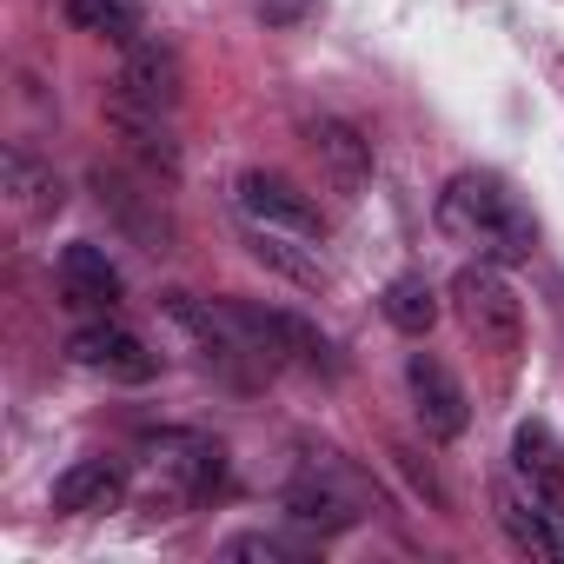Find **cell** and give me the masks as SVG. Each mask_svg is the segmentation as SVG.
Segmentation results:
<instances>
[{"mask_svg": "<svg viewBox=\"0 0 564 564\" xmlns=\"http://www.w3.org/2000/svg\"><path fill=\"white\" fill-rule=\"evenodd\" d=\"M432 219H438V232L452 246H465V252H478L491 265H524L538 252V226L518 206V193L498 173H478V166H465V173L445 180Z\"/></svg>", "mask_w": 564, "mask_h": 564, "instance_id": "1", "label": "cell"}, {"mask_svg": "<svg viewBox=\"0 0 564 564\" xmlns=\"http://www.w3.org/2000/svg\"><path fill=\"white\" fill-rule=\"evenodd\" d=\"M306 465L293 471V485L279 491V518H286L293 531H306L313 544H326V538H346L379 498H372V478L346 458V452H333V445H306L300 452Z\"/></svg>", "mask_w": 564, "mask_h": 564, "instance_id": "2", "label": "cell"}, {"mask_svg": "<svg viewBox=\"0 0 564 564\" xmlns=\"http://www.w3.org/2000/svg\"><path fill=\"white\" fill-rule=\"evenodd\" d=\"M133 485H140V498L160 505V511L206 505V498L226 491V445L206 438V432H186V425H160V432L140 438Z\"/></svg>", "mask_w": 564, "mask_h": 564, "instance_id": "3", "label": "cell"}, {"mask_svg": "<svg viewBox=\"0 0 564 564\" xmlns=\"http://www.w3.org/2000/svg\"><path fill=\"white\" fill-rule=\"evenodd\" d=\"M445 293H452L458 326H465L491 359H518V346H524V306H518V293H511L505 265L471 259V265L452 272V286H445Z\"/></svg>", "mask_w": 564, "mask_h": 564, "instance_id": "4", "label": "cell"}, {"mask_svg": "<svg viewBox=\"0 0 564 564\" xmlns=\"http://www.w3.org/2000/svg\"><path fill=\"white\" fill-rule=\"evenodd\" d=\"M186 100V67H180V47L147 34L127 47L120 61V80H113V107L120 113H153V120H173Z\"/></svg>", "mask_w": 564, "mask_h": 564, "instance_id": "5", "label": "cell"}, {"mask_svg": "<svg viewBox=\"0 0 564 564\" xmlns=\"http://www.w3.org/2000/svg\"><path fill=\"white\" fill-rule=\"evenodd\" d=\"M491 518H498V531H505L518 551L564 564V491H538V485H524L518 471H505V478L491 485Z\"/></svg>", "mask_w": 564, "mask_h": 564, "instance_id": "6", "label": "cell"}, {"mask_svg": "<svg viewBox=\"0 0 564 564\" xmlns=\"http://www.w3.org/2000/svg\"><path fill=\"white\" fill-rule=\"evenodd\" d=\"M67 359H74L80 372H94V379H113V386H147V379L160 372V352H153L133 326H120L113 313L80 319L74 339H67Z\"/></svg>", "mask_w": 564, "mask_h": 564, "instance_id": "7", "label": "cell"}, {"mask_svg": "<svg viewBox=\"0 0 564 564\" xmlns=\"http://www.w3.org/2000/svg\"><path fill=\"white\" fill-rule=\"evenodd\" d=\"M232 206H239V219L246 226H259V232H286V239H313L319 246V206L286 180V173H239V186H232Z\"/></svg>", "mask_w": 564, "mask_h": 564, "instance_id": "8", "label": "cell"}, {"mask_svg": "<svg viewBox=\"0 0 564 564\" xmlns=\"http://www.w3.org/2000/svg\"><path fill=\"white\" fill-rule=\"evenodd\" d=\"M54 286H61V306L80 313V319H100V313H113V306L127 300L120 265H113L107 246H94V239H74V246L54 259Z\"/></svg>", "mask_w": 564, "mask_h": 564, "instance_id": "9", "label": "cell"}, {"mask_svg": "<svg viewBox=\"0 0 564 564\" xmlns=\"http://www.w3.org/2000/svg\"><path fill=\"white\" fill-rule=\"evenodd\" d=\"M405 392H412V412H419L425 438H438V445L465 438V425H471L465 386H458V379H452L432 352H412V359H405Z\"/></svg>", "mask_w": 564, "mask_h": 564, "instance_id": "10", "label": "cell"}, {"mask_svg": "<svg viewBox=\"0 0 564 564\" xmlns=\"http://www.w3.org/2000/svg\"><path fill=\"white\" fill-rule=\"evenodd\" d=\"M133 491V478L113 465V458H80L54 478V511L67 518H100V511H120V498Z\"/></svg>", "mask_w": 564, "mask_h": 564, "instance_id": "11", "label": "cell"}, {"mask_svg": "<svg viewBox=\"0 0 564 564\" xmlns=\"http://www.w3.org/2000/svg\"><path fill=\"white\" fill-rule=\"evenodd\" d=\"M100 206L120 213V226L147 246H166L173 239V219H166V199H160V180H127V173H100Z\"/></svg>", "mask_w": 564, "mask_h": 564, "instance_id": "12", "label": "cell"}, {"mask_svg": "<svg viewBox=\"0 0 564 564\" xmlns=\"http://www.w3.org/2000/svg\"><path fill=\"white\" fill-rule=\"evenodd\" d=\"M313 153H319L333 193H346V199L366 193V180H372V140H366L352 120H319V127H313Z\"/></svg>", "mask_w": 564, "mask_h": 564, "instance_id": "13", "label": "cell"}, {"mask_svg": "<svg viewBox=\"0 0 564 564\" xmlns=\"http://www.w3.org/2000/svg\"><path fill=\"white\" fill-rule=\"evenodd\" d=\"M511 471L538 491H564V438L544 425V419H524L511 432Z\"/></svg>", "mask_w": 564, "mask_h": 564, "instance_id": "14", "label": "cell"}, {"mask_svg": "<svg viewBox=\"0 0 564 564\" xmlns=\"http://www.w3.org/2000/svg\"><path fill=\"white\" fill-rule=\"evenodd\" d=\"M67 21L94 41H113L120 54L133 41H147V14H140V0H67Z\"/></svg>", "mask_w": 564, "mask_h": 564, "instance_id": "15", "label": "cell"}, {"mask_svg": "<svg viewBox=\"0 0 564 564\" xmlns=\"http://www.w3.org/2000/svg\"><path fill=\"white\" fill-rule=\"evenodd\" d=\"M379 313H386V326H392V333L425 339V333L438 326V293L425 286V272H399L392 286H386V300H379Z\"/></svg>", "mask_w": 564, "mask_h": 564, "instance_id": "16", "label": "cell"}, {"mask_svg": "<svg viewBox=\"0 0 564 564\" xmlns=\"http://www.w3.org/2000/svg\"><path fill=\"white\" fill-rule=\"evenodd\" d=\"M319 544L306 538V531H232L226 544H219V557H259V564H300V557H313Z\"/></svg>", "mask_w": 564, "mask_h": 564, "instance_id": "17", "label": "cell"}, {"mask_svg": "<svg viewBox=\"0 0 564 564\" xmlns=\"http://www.w3.org/2000/svg\"><path fill=\"white\" fill-rule=\"evenodd\" d=\"M8 193H14L21 206H34V213H54V206H61V180H54L47 166H34L28 153H8Z\"/></svg>", "mask_w": 564, "mask_h": 564, "instance_id": "18", "label": "cell"}]
</instances>
